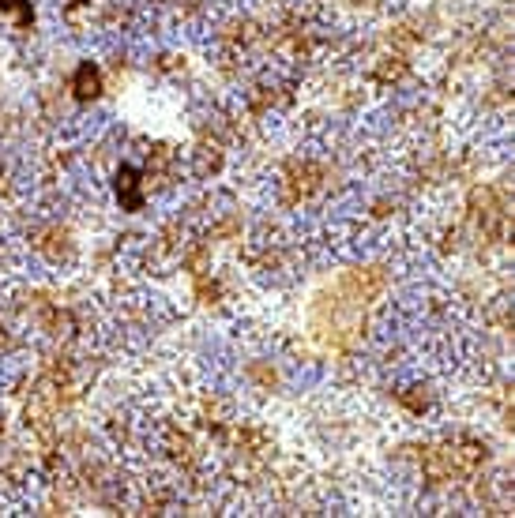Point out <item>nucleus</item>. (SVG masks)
I'll use <instances>...</instances> for the list:
<instances>
[{
	"label": "nucleus",
	"instance_id": "1",
	"mask_svg": "<svg viewBox=\"0 0 515 518\" xmlns=\"http://www.w3.org/2000/svg\"><path fill=\"white\" fill-rule=\"evenodd\" d=\"M75 94L80 98H94L98 94V68L91 60L80 64V72H75Z\"/></svg>",
	"mask_w": 515,
	"mask_h": 518
},
{
	"label": "nucleus",
	"instance_id": "2",
	"mask_svg": "<svg viewBox=\"0 0 515 518\" xmlns=\"http://www.w3.org/2000/svg\"><path fill=\"white\" fill-rule=\"evenodd\" d=\"M124 206H139V196H136V173L132 170H124Z\"/></svg>",
	"mask_w": 515,
	"mask_h": 518
}]
</instances>
